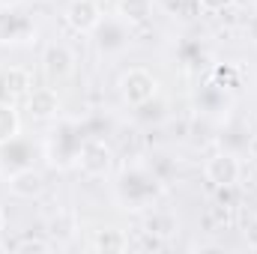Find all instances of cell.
<instances>
[{
    "mask_svg": "<svg viewBox=\"0 0 257 254\" xmlns=\"http://www.w3.org/2000/svg\"><path fill=\"white\" fill-rule=\"evenodd\" d=\"M120 93H123V99L132 108H141V105H147L159 93V81H156L153 72L135 66V69H128L126 75L120 78Z\"/></svg>",
    "mask_w": 257,
    "mask_h": 254,
    "instance_id": "obj_1",
    "label": "cell"
},
{
    "mask_svg": "<svg viewBox=\"0 0 257 254\" xmlns=\"http://www.w3.org/2000/svg\"><path fill=\"white\" fill-rule=\"evenodd\" d=\"M75 162H78V168H81L87 177H105V174L111 171V165H114V153H111V147H108L105 141L90 138V141H84V144L78 147Z\"/></svg>",
    "mask_w": 257,
    "mask_h": 254,
    "instance_id": "obj_2",
    "label": "cell"
},
{
    "mask_svg": "<svg viewBox=\"0 0 257 254\" xmlns=\"http://www.w3.org/2000/svg\"><path fill=\"white\" fill-rule=\"evenodd\" d=\"M203 177H206L215 189H230V186L239 183V177H242V165H239V159H236L233 153H215V156L206 159V165H203Z\"/></svg>",
    "mask_w": 257,
    "mask_h": 254,
    "instance_id": "obj_3",
    "label": "cell"
},
{
    "mask_svg": "<svg viewBox=\"0 0 257 254\" xmlns=\"http://www.w3.org/2000/svg\"><path fill=\"white\" fill-rule=\"evenodd\" d=\"M72 69H75V54L69 51V45L51 42L42 51V75L48 78V84H63V81H69Z\"/></svg>",
    "mask_w": 257,
    "mask_h": 254,
    "instance_id": "obj_4",
    "label": "cell"
},
{
    "mask_svg": "<svg viewBox=\"0 0 257 254\" xmlns=\"http://www.w3.org/2000/svg\"><path fill=\"white\" fill-rule=\"evenodd\" d=\"M60 108H63V102H60V96H57L54 87H36V90L27 93V114L33 120H39V123L57 120Z\"/></svg>",
    "mask_w": 257,
    "mask_h": 254,
    "instance_id": "obj_5",
    "label": "cell"
},
{
    "mask_svg": "<svg viewBox=\"0 0 257 254\" xmlns=\"http://www.w3.org/2000/svg\"><path fill=\"white\" fill-rule=\"evenodd\" d=\"M66 21L78 33H93L102 24V9L96 0H72L66 6Z\"/></svg>",
    "mask_w": 257,
    "mask_h": 254,
    "instance_id": "obj_6",
    "label": "cell"
},
{
    "mask_svg": "<svg viewBox=\"0 0 257 254\" xmlns=\"http://www.w3.org/2000/svg\"><path fill=\"white\" fill-rule=\"evenodd\" d=\"M9 191H12L15 197H24V200L39 197V194L45 191V177H42V171H36V168H21V171H15V174L9 177Z\"/></svg>",
    "mask_w": 257,
    "mask_h": 254,
    "instance_id": "obj_7",
    "label": "cell"
},
{
    "mask_svg": "<svg viewBox=\"0 0 257 254\" xmlns=\"http://www.w3.org/2000/svg\"><path fill=\"white\" fill-rule=\"evenodd\" d=\"M90 248L93 251H126L128 248V236L123 230H117V227H102V230H96L93 233V242H90Z\"/></svg>",
    "mask_w": 257,
    "mask_h": 254,
    "instance_id": "obj_8",
    "label": "cell"
},
{
    "mask_svg": "<svg viewBox=\"0 0 257 254\" xmlns=\"http://www.w3.org/2000/svg\"><path fill=\"white\" fill-rule=\"evenodd\" d=\"M3 90H6L9 96H27V93L33 90L30 72H27V69H21V66L6 69V75H3Z\"/></svg>",
    "mask_w": 257,
    "mask_h": 254,
    "instance_id": "obj_9",
    "label": "cell"
},
{
    "mask_svg": "<svg viewBox=\"0 0 257 254\" xmlns=\"http://www.w3.org/2000/svg\"><path fill=\"white\" fill-rule=\"evenodd\" d=\"M150 12H153V0H117V15L128 24L147 21Z\"/></svg>",
    "mask_w": 257,
    "mask_h": 254,
    "instance_id": "obj_10",
    "label": "cell"
},
{
    "mask_svg": "<svg viewBox=\"0 0 257 254\" xmlns=\"http://www.w3.org/2000/svg\"><path fill=\"white\" fill-rule=\"evenodd\" d=\"M18 129H21L18 111H15L9 102H0V147H3V144H9V141H15Z\"/></svg>",
    "mask_w": 257,
    "mask_h": 254,
    "instance_id": "obj_11",
    "label": "cell"
},
{
    "mask_svg": "<svg viewBox=\"0 0 257 254\" xmlns=\"http://www.w3.org/2000/svg\"><path fill=\"white\" fill-rule=\"evenodd\" d=\"M197 3H200V9L209 12V15H218V12H224V9L233 6V0H197Z\"/></svg>",
    "mask_w": 257,
    "mask_h": 254,
    "instance_id": "obj_12",
    "label": "cell"
},
{
    "mask_svg": "<svg viewBox=\"0 0 257 254\" xmlns=\"http://www.w3.org/2000/svg\"><path fill=\"white\" fill-rule=\"evenodd\" d=\"M48 248H51V242H45V239H27L18 245V251H48Z\"/></svg>",
    "mask_w": 257,
    "mask_h": 254,
    "instance_id": "obj_13",
    "label": "cell"
},
{
    "mask_svg": "<svg viewBox=\"0 0 257 254\" xmlns=\"http://www.w3.org/2000/svg\"><path fill=\"white\" fill-rule=\"evenodd\" d=\"M245 242H248V248L257 251V215L248 218V224H245Z\"/></svg>",
    "mask_w": 257,
    "mask_h": 254,
    "instance_id": "obj_14",
    "label": "cell"
},
{
    "mask_svg": "<svg viewBox=\"0 0 257 254\" xmlns=\"http://www.w3.org/2000/svg\"><path fill=\"white\" fill-rule=\"evenodd\" d=\"M245 33H248V39L257 45V12L248 18V21H245Z\"/></svg>",
    "mask_w": 257,
    "mask_h": 254,
    "instance_id": "obj_15",
    "label": "cell"
},
{
    "mask_svg": "<svg viewBox=\"0 0 257 254\" xmlns=\"http://www.w3.org/2000/svg\"><path fill=\"white\" fill-rule=\"evenodd\" d=\"M3 227H6V215H3V209H0V233H3Z\"/></svg>",
    "mask_w": 257,
    "mask_h": 254,
    "instance_id": "obj_16",
    "label": "cell"
}]
</instances>
